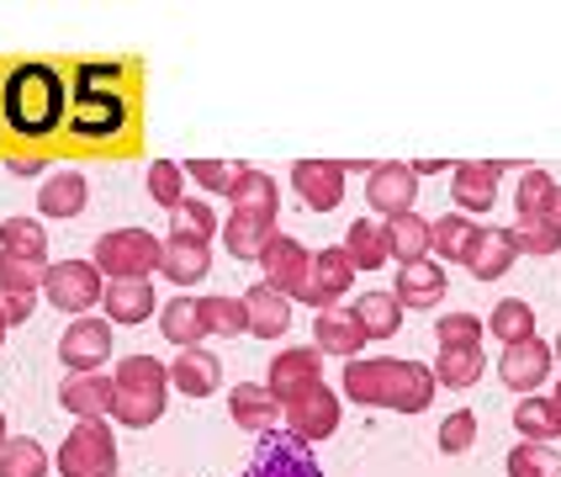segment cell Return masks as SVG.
Here are the masks:
<instances>
[{"mask_svg":"<svg viewBox=\"0 0 561 477\" xmlns=\"http://www.w3.org/2000/svg\"><path fill=\"white\" fill-rule=\"evenodd\" d=\"M69 117V80L43 59L11 64L0 80V123L22 138H48Z\"/></svg>","mask_w":561,"mask_h":477,"instance_id":"obj_1","label":"cell"},{"mask_svg":"<svg viewBox=\"0 0 561 477\" xmlns=\"http://www.w3.org/2000/svg\"><path fill=\"white\" fill-rule=\"evenodd\" d=\"M435 372L419 361H398V355H355L344 361V393L360 409H392V413H424L435 404Z\"/></svg>","mask_w":561,"mask_h":477,"instance_id":"obj_2","label":"cell"},{"mask_svg":"<svg viewBox=\"0 0 561 477\" xmlns=\"http://www.w3.org/2000/svg\"><path fill=\"white\" fill-rule=\"evenodd\" d=\"M159 250H164V239L144 234V228H112L95 239L91 265L106 282H149L159 271Z\"/></svg>","mask_w":561,"mask_h":477,"instance_id":"obj_3","label":"cell"},{"mask_svg":"<svg viewBox=\"0 0 561 477\" xmlns=\"http://www.w3.org/2000/svg\"><path fill=\"white\" fill-rule=\"evenodd\" d=\"M117 435L106 419H75V430L59 445L64 477H117Z\"/></svg>","mask_w":561,"mask_h":477,"instance_id":"obj_4","label":"cell"},{"mask_svg":"<svg viewBox=\"0 0 561 477\" xmlns=\"http://www.w3.org/2000/svg\"><path fill=\"white\" fill-rule=\"evenodd\" d=\"M127 127L123 86H75L69 91V133L75 138H117Z\"/></svg>","mask_w":561,"mask_h":477,"instance_id":"obj_5","label":"cell"},{"mask_svg":"<svg viewBox=\"0 0 561 477\" xmlns=\"http://www.w3.org/2000/svg\"><path fill=\"white\" fill-rule=\"evenodd\" d=\"M101 292H106V276L95 271L91 260H64V265H48V282H43V297H48V308H59V314H80L101 303Z\"/></svg>","mask_w":561,"mask_h":477,"instance_id":"obj_6","label":"cell"},{"mask_svg":"<svg viewBox=\"0 0 561 477\" xmlns=\"http://www.w3.org/2000/svg\"><path fill=\"white\" fill-rule=\"evenodd\" d=\"M239 477H323V467H318V456H312L308 441H297L291 430L286 435H260V445H254L250 467Z\"/></svg>","mask_w":561,"mask_h":477,"instance_id":"obj_7","label":"cell"},{"mask_svg":"<svg viewBox=\"0 0 561 477\" xmlns=\"http://www.w3.org/2000/svg\"><path fill=\"white\" fill-rule=\"evenodd\" d=\"M280 413H286V430H291L297 441L318 445L340 430V393H329V387L318 382L308 393H297L291 404H280Z\"/></svg>","mask_w":561,"mask_h":477,"instance_id":"obj_8","label":"cell"},{"mask_svg":"<svg viewBox=\"0 0 561 477\" xmlns=\"http://www.w3.org/2000/svg\"><path fill=\"white\" fill-rule=\"evenodd\" d=\"M413 202H419V175H413V164H371L366 170V207H371L376 218H403L413 213Z\"/></svg>","mask_w":561,"mask_h":477,"instance_id":"obj_9","label":"cell"},{"mask_svg":"<svg viewBox=\"0 0 561 477\" xmlns=\"http://www.w3.org/2000/svg\"><path fill=\"white\" fill-rule=\"evenodd\" d=\"M344 175L350 170H344L340 159H297L291 164V191L312 213H334L344 202Z\"/></svg>","mask_w":561,"mask_h":477,"instance_id":"obj_10","label":"cell"},{"mask_svg":"<svg viewBox=\"0 0 561 477\" xmlns=\"http://www.w3.org/2000/svg\"><path fill=\"white\" fill-rule=\"evenodd\" d=\"M59 361L69 372H101L112 361V323L106 318H75L59 334Z\"/></svg>","mask_w":561,"mask_h":477,"instance_id":"obj_11","label":"cell"},{"mask_svg":"<svg viewBox=\"0 0 561 477\" xmlns=\"http://www.w3.org/2000/svg\"><path fill=\"white\" fill-rule=\"evenodd\" d=\"M254 265L265 271V282L276 286V292H286V297H302V286H308V265H312V254L302 250V245H297L291 234H271Z\"/></svg>","mask_w":561,"mask_h":477,"instance_id":"obj_12","label":"cell"},{"mask_svg":"<svg viewBox=\"0 0 561 477\" xmlns=\"http://www.w3.org/2000/svg\"><path fill=\"white\" fill-rule=\"evenodd\" d=\"M350 286H355V265H350V254L334 245V250L312 254L308 286H302V297H297V303H308V308H334Z\"/></svg>","mask_w":561,"mask_h":477,"instance_id":"obj_13","label":"cell"},{"mask_svg":"<svg viewBox=\"0 0 561 477\" xmlns=\"http://www.w3.org/2000/svg\"><path fill=\"white\" fill-rule=\"evenodd\" d=\"M551 366H557V350L535 334V340H519V345L503 350L499 377H503V387H514V393H525V398H530L535 387L551 377Z\"/></svg>","mask_w":561,"mask_h":477,"instance_id":"obj_14","label":"cell"},{"mask_svg":"<svg viewBox=\"0 0 561 477\" xmlns=\"http://www.w3.org/2000/svg\"><path fill=\"white\" fill-rule=\"evenodd\" d=\"M514 239H508V228H493V223H477V234H471L467 254H461V265H467L477 282H499L514 271Z\"/></svg>","mask_w":561,"mask_h":477,"instance_id":"obj_15","label":"cell"},{"mask_svg":"<svg viewBox=\"0 0 561 477\" xmlns=\"http://www.w3.org/2000/svg\"><path fill=\"white\" fill-rule=\"evenodd\" d=\"M59 404L75 419H106L112 404H117V382L101 377V372H69L59 382Z\"/></svg>","mask_w":561,"mask_h":477,"instance_id":"obj_16","label":"cell"},{"mask_svg":"<svg viewBox=\"0 0 561 477\" xmlns=\"http://www.w3.org/2000/svg\"><path fill=\"white\" fill-rule=\"evenodd\" d=\"M228 413H233V424H239L244 435H271L280 424V398L265 382H239V387L228 393Z\"/></svg>","mask_w":561,"mask_h":477,"instance_id":"obj_17","label":"cell"},{"mask_svg":"<svg viewBox=\"0 0 561 477\" xmlns=\"http://www.w3.org/2000/svg\"><path fill=\"white\" fill-rule=\"evenodd\" d=\"M499 175H503V164H488V159L456 164V170H450V196H456V207H461V213H493V202H499Z\"/></svg>","mask_w":561,"mask_h":477,"instance_id":"obj_18","label":"cell"},{"mask_svg":"<svg viewBox=\"0 0 561 477\" xmlns=\"http://www.w3.org/2000/svg\"><path fill=\"white\" fill-rule=\"evenodd\" d=\"M318 382H323V355H318V345H312V350H280L276 361H271L265 387L276 393L280 404H291L297 393H308V387H318Z\"/></svg>","mask_w":561,"mask_h":477,"instance_id":"obj_19","label":"cell"},{"mask_svg":"<svg viewBox=\"0 0 561 477\" xmlns=\"http://www.w3.org/2000/svg\"><path fill=\"white\" fill-rule=\"evenodd\" d=\"M312 340L323 355H344V361H355L360 350H366V329H360V318L355 308H318V323H312Z\"/></svg>","mask_w":561,"mask_h":477,"instance_id":"obj_20","label":"cell"},{"mask_svg":"<svg viewBox=\"0 0 561 477\" xmlns=\"http://www.w3.org/2000/svg\"><path fill=\"white\" fill-rule=\"evenodd\" d=\"M91 202V181L80 170H48V181L37 186V213L43 218H80Z\"/></svg>","mask_w":561,"mask_h":477,"instance_id":"obj_21","label":"cell"},{"mask_svg":"<svg viewBox=\"0 0 561 477\" xmlns=\"http://www.w3.org/2000/svg\"><path fill=\"white\" fill-rule=\"evenodd\" d=\"M244 314H250V334L260 340H280L286 329H291V297L276 292L271 282H254L244 292Z\"/></svg>","mask_w":561,"mask_h":477,"instance_id":"obj_22","label":"cell"},{"mask_svg":"<svg viewBox=\"0 0 561 477\" xmlns=\"http://www.w3.org/2000/svg\"><path fill=\"white\" fill-rule=\"evenodd\" d=\"M392 297L403 308H439L445 303V265L439 260H413V265H398V286Z\"/></svg>","mask_w":561,"mask_h":477,"instance_id":"obj_23","label":"cell"},{"mask_svg":"<svg viewBox=\"0 0 561 477\" xmlns=\"http://www.w3.org/2000/svg\"><path fill=\"white\" fill-rule=\"evenodd\" d=\"M159 271L175 286H196L207 271H213V250L202 239H186V234H170L164 250H159Z\"/></svg>","mask_w":561,"mask_h":477,"instance_id":"obj_24","label":"cell"},{"mask_svg":"<svg viewBox=\"0 0 561 477\" xmlns=\"http://www.w3.org/2000/svg\"><path fill=\"white\" fill-rule=\"evenodd\" d=\"M222 382V361L213 350H181L175 361H170V387L175 393H186V398H207V393H218Z\"/></svg>","mask_w":561,"mask_h":477,"instance_id":"obj_25","label":"cell"},{"mask_svg":"<svg viewBox=\"0 0 561 477\" xmlns=\"http://www.w3.org/2000/svg\"><path fill=\"white\" fill-rule=\"evenodd\" d=\"M101 308H106L112 323H149L159 303H154V286L149 282H106Z\"/></svg>","mask_w":561,"mask_h":477,"instance_id":"obj_26","label":"cell"},{"mask_svg":"<svg viewBox=\"0 0 561 477\" xmlns=\"http://www.w3.org/2000/svg\"><path fill=\"white\" fill-rule=\"evenodd\" d=\"M430 372H435L439 387H477L482 372H488V350L482 345H439Z\"/></svg>","mask_w":561,"mask_h":477,"instance_id":"obj_27","label":"cell"},{"mask_svg":"<svg viewBox=\"0 0 561 477\" xmlns=\"http://www.w3.org/2000/svg\"><path fill=\"white\" fill-rule=\"evenodd\" d=\"M159 334L170 340V345L181 350H196L207 340V329H202V308H196V297H170V303H159Z\"/></svg>","mask_w":561,"mask_h":477,"instance_id":"obj_28","label":"cell"},{"mask_svg":"<svg viewBox=\"0 0 561 477\" xmlns=\"http://www.w3.org/2000/svg\"><path fill=\"white\" fill-rule=\"evenodd\" d=\"M387 254H392V265L430 260V218H419V213L387 218Z\"/></svg>","mask_w":561,"mask_h":477,"instance_id":"obj_29","label":"cell"},{"mask_svg":"<svg viewBox=\"0 0 561 477\" xmlns=\"http://www.w3.org/2000/svg\"><path fill=\"white\" fill-rule=\"evenodd\" d=\"M344 254H350V265L355 271H376V265H387L392 254H387V223H371V218H360V223H350V234H344Z\"/></svg>","mask_w":561,"mask_h":477,"instance_id":"obj_30","label":"cell"},{"mask_svg":"<svg viewBox=\"0 0 561 477\" xmlns=\"http://www.w3.org/2000/svg\"><path fill=\"white\" fill-rule=\"evenodd\" d=\"M233 213H250L260 223H276L280 213V186L265 175V170H244V181L233 191Z\"/></svg>","mask_w":561,"mask_h":477,"instance_id":"obj_31","label":"cell"},{"mask_svg":"<svg viewBox=\"0 0 561 477\" xmlns=\"http://www.w3.org/2000/svg\"><path fill=\"white\" fill-rule=\"evenodd\" d=\"M196 308H202V329L207 334H222V340H239V334H250V314H244V297H196Z\"/></svg>","mask_w":561,"mask_h":477,"instance_id":"obj_32","label":"cell"},{"mask_svg":"<svg viewBox=\"0 0 561 477\" xmlns=\"http://www.w3.org/2000/svg\"><path fill=\"white\" fill-rule=\"evenodd\" d=\"M355 318H360L366 340H392V334L403 329V303H398L392 292H366V297L355 303Z\"/></svg>","mask_w":561,"mask_h":477,"instance_id":"obj_33","label":"cell"},{"mask_svg":"<svg viewBox=\"0 0 561 477\" xmlns=\"http://www.w3.org/2000/svg\"><path fill=\"white\" fill-rule=\"evenodd\" d=\"M164 404L170 393H138V387H117V404H112V419L127 424V430H149L164 419Z\"/></svg>","mask_w":561,"mask_h":477,"instance_id":"obj_34","label":"cell"},{"mask_svg":"<svg viewBox=\"0 0 561 477\" xmlns=\"http://www.w3.org/2000/svg\"><path fill=\"white\" fill-rule=\"evenodd\" d=\"M271 234H276V223H260L250 213H228V223H222V245H228L233 260H260Z\"/></svg>","mask_w":561,"mask_h":477,"instance_id":"obj_35","label":"cell"},{"mask_svg":"<svg viewBox=\"0 0 561 477\" xmlns=\"http://www.w3.org/2000/svg\"><path fill=\"white\" fill-rule=\"evenodd\" d=\"M477 234V223L467 213H445V218H430V260H461Z\"/></svg>","mask_w":561,"mask_h":477,"instance_id":"obj_36","label":"cell"},{"mask_svg":"<svg viewBox=\"0 0 561 477\" xmlns=\"http://www.w3.org/2000/svg\"><path fill=\"white\" fill-rule=\"evenodd\" d=\"M488 329H493V340L503 345H519V340H535V308L525 297H503L493 318H488Z\"/></svg>","mask_w":561,"mask_h":477,"instance_id":"obj_37","label":"cell"},{"mask_svg":"<svg viewBox=\"0 0 561 477\" xmlns=\"http://www.w3.org/2000/svg\"><path fill=\"white\" fill-rule=\"evenodd\" d=\"M0 254H22V260H48V228L32 218L0 223Z\"/></svg>","mask_w":561,"mask_h":477,"instance_id":"obj_38","label":"cell"},{"mask_svg":"<svg viewBox=\"0 0 561 477\" xmlns=\"http://www.w3.org/2000/svg\"><path fill=\"white\" fill-rule=\"evenodd\" d=\"M112 382L117 387H138V393H170V366L154 361V355H123Z\"/></svg>","mask_w":561,"mask_h":477,"instance_id":"obj_39","label":"cell"},{"mask_svg":"<svg viewBox=\"0 0 561 477\" xmlns=\"http://www.w3.org/2000/svg\"><path fill=\"white\" fill-rule=\"evenodd\" d=\"M514 430L525 435V441H540V445H551V435H561V424H557V409H551V398H519L514 404Z\"/></svg>","mask_w":561,"mask_h":477,"instance_id":"obj_40","label":"cell"},{"mask_svg":"<svg viewBox=\"0 0 561 477\" xmlns=\"http://www.w3.org/2000/svg\"><path fill=\"white\" fill-rule=\"evenodd\" d=\"M0 477H48V451L32 441V435L5 441L0 445Z\"/></svg>","mask_w":561,"mask_h":477,"instance_id":"obj_41","label":"cell"},{"mask_svg":"<svg viewBox=\"0 0 561 477\" xmlns=\"http://www.w3.org/2000/svg\"><path fill=\"white\" fill-rule=\"evenodd\" d=\"M508 477H561V456L540 441H519L508 451Z\"/></svg>","mask_w":561,"mask_h":477,"instance_id":"obj_42","label":"cell"},{"mask_svg":"<svg viewBox=\"0 0 561 477\" xmlns=\"http://www.w3.org/2000/svg\"><path fill=\"white\" fill-rule=\"evenodd\" d=\"M48 282V260H22V254H0V292H43Z\"/></svg>","mask_w":561,"mask_h":477,"instance_id":"obj_43","label":"cell"},{"mask_svg":"<svg viewBox=\"0 0 561 477\" xmlns=\"http://www.w3.org/2000/svg\"><path fill=\"white\" fill-rule=\"evenodd\" d=\"M149 196H154L159 207H181L186 202V164H175V159H154L149 164Z\"/></svg>","mask_w":561,"mask_h":477,"instance_id":"obj_44","label":"cell"},{"mask_svg":"<svg viewBox=\"0 0 561 477\" xmlns=\"http://www.w3.org/2000/svg\"><path fill=\"white\" fill-rule=\"evenodd\" d=\"M186 181H196L202 191H239L244 181V164H233V159H191L186 164Z\"/></svg>","mask_w":561,"mask_h":477,"instance_id":"obj_45","label":"cell"},{"mask_svg":"<svg viewBox=\"0 0 561 477\" xmlns=\"http://www.w3.org/2000/svg\"><path fill=\"white\" fill-rule=\"evenodd\" d=\"M508 239H514V254H535V260L561 250V234L546 218H519V228H508Z\"/></svg>","mask_w":561,"mask_h":477,"instance_id":"obj_46","label":"cell"},{"mask_svg":"<svg viewBox=\"0 0 561 477\" xmlns=\"http://www.w3.org/2000/svg\"><path fill=\"white\" fill-rule=\"evenodd\" d=\"M551 196H557V181L546 175V170H525L519 175V218H546V207H551Z\"/></svg>","mask_w":561,"mask_h":477,"instance_id":"obj_47","label":"cell"},{"mask_svg":"<svg viewBox=\"0 0 561 477\" xmlns=\"http://www.w3.org/2000/svg\"><path fill=\"white\" fill-rule=\"evenodd\" d=\"M482 329H488V323L477 314H461V308H456V314H439L435 340L439 345H482Z\"/></svg>","mask_w":561,"mask_h":477,"instance_id":"obj_48","label":"cell"},{"mask_svg":"<svg viewBox=\"0 0 561 477\" xmlns=\"http://www.w3.org/2000/svg\"><path fill=\"white\" fill-rule=\"evenodd\" d=\"M222 223L213 218V207H207V202H181V207H175V234H186V239H202V245H207V239H213V234H218Z\"/></svg>","mask_w":561,"mask_h":477,"instance_id":"obj_49","label":"cell"},{"mask_svg":"<svg viewBox=\"0 0 561 477\" xmlns=\"http://www.w3.org/2000/svg\"><path fill=\"white\" fill-rule=\"evenodd\" d=\"M471 441H477V413H471V409H456L445 424H439V451H445V456H461V451H471Z\"/></svg>","mask_w":561,"mask_h":477,"instance_id":"obj_50","label":"cell"},{"mask_svg":"<svg viewBox=\"0 0 561 477\" xmlns=\"http://www.w3.org/2000/svg\"><path fill=\"white\" fill-rule=\"evenodd\" d=\"M123 64H101V59H85L75 69V86H123Z\"/></svg>","mask_w":561,"mask_h":477,"instance_id":"obj_51","label":"cell"},{"mask_svg":"<svg viewBox=\"0 0 561 477\" xmlns=\"http://www.w3.org/2000/svg\"><path fill=\"white\" fill-rule=\"evenodd\" d=\"M37 314V297L32 292H0V318L5 323H27Z\"/></svg>","mask_w":561,"mask_h":477,"instance_id":"obj_52","label":"cell"},{"mask_svg":"<svg viewBox=\"0 0 561 477\" xmlns=\"http://www.w3.org/2000/svg\"><path fill=\"white\" fill-rule=\"evenodd\" d=\"M5 170H11V175H48V159H37V155H11V159H5Z\"/></svg>","mask_w":561,"mask_h":477,"instance_id":"obj_53","label":"cell"},{"mask_svg":"<svg viewBox=\"0 0 561 477\" xmlns=\"http://www.w3.org/2000/svg\"><path fill=\"white\" fill-rule=\"evenodd\" d=\"M546 223L561 234V186H557V196H551V207H546Z\"/></svg>","mask_w":561,"mask_h":477,"instance_id":"obj_54","label":"cell"},{"mask_svg":"<svg viewBox=\"0 0 561 477\" xmlns=\"http://www.w3.org/2000/svg\"><path fill=\"white\" fill-rule=\"evenodd\" d=\"M551 409H557V424H561V382H557V393H551Z\"/></svg>","mask_w":561,"mask_h":477,"instance_id":"obj_55","label":"cell"},{"mask_svg":"<svg viewBox=\"0 0 561 477\" xmlns=\"http://www.w3.org/2000/svg\"><path fill=\"white\" fill-rule=\"evenodd\" d=\"M5 441H11V435H5V413H0V445H5Z\"/></svg>","mask_w":561,"mask_h":477,"instance_id":"obj_56","label":"cell"},{"mask_svg":"<svg viewBox=\"0 0 561 477\" xmlns=\"http://www.w3.org/2000/svg\"><path fill=\"white\" fill-rule=\"evenodd\" d=\"M5 329H11V323H5V318H0V350H5Z\"/></svg>","mask_w":561,"mask_h":477,"instance_id":"obj_57","label":"cell"},{"mask_svg":"<svg viewBox=\"0 0 561 477\" xmlns=\"http://www.w3.org/2000/svg\"><path fill=\"white\" fill-rule=\"evenodd\" d=\"M551 350H557V355H561V334H557V345H551Z\"/></svg>","mask_w":561,"mask_h":477,"instance_id":"obj_58","label":"cell"}]
</instances>
